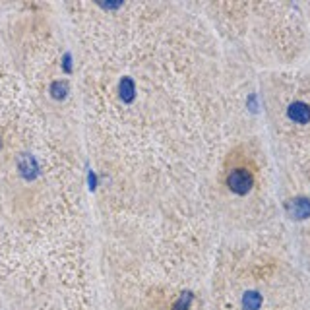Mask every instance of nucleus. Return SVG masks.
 Masks as SVG:
<instances>
[{
  "instance_id": "1",
  "label": "nucleus",
  "mask_w": 310,
  "mask_h": 310,
  "mask_svg": "<svg viewBox=\"0 0 310 310\" xmlns=\"http://www.w3.org/2000/svg\"><path fill=\"white\" fill-rule=\"evenodd\" d=\"M0 310H105L89 229L0 223Z\"/></svg>"
},
{
  "instance_id": "2",
  "label": "nucleus",
  "mask_w": 310,
  "mask_h": 310,
  "mask_svg": "<svg viewBox=\"0 0 310 310\" xmlns=\"http://www.w3.org/2000/svg\"><path fill=\"white\" fill-rule=\"evenodd\" d=\"M252 184H254V176L246 169H232L231 173L227 174V186L232 194L244 196L252 190Z\"/></svg>"
}]
</instances>
